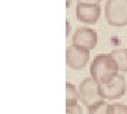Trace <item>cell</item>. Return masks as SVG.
<instances>
[{
    "instance_id": "277c9868",
    "label": "cell",
    "mask_w": 127,
    "mask_h": 114,
    "mask_svg": "<svg viewBox=\"0 0 127 114\" xmlns=\"http://www.w3.org/2000/svg\"><path fill=\"white\" fill-rule=\"evenodd\" d=\"M126 79L123 75H118L107 84L100 85V94L104 99H118L126 92Z\"/></svg>"
},
{
    "instance_id": "3957f363",
    "label": "cell",
    "mask_w": 127,
    "mask_h": 114,
    "mask_svg": "<svg viewBox=\"0 0 127 114\" xmlns=\"http://www.w3.org/2000/svg\"><path fill=\"white\" fill-rule=\"evenodd\" d=\"M78 96L87 107L103 100L100 94V84L91 76L85 78L78 87Z\"/></svg>"
},
{
    "instance_id": "5bb4252c",
    "label": "cell",
    "mask_w": 127,
    "mask_h": 114,
    "mask_svg": "<svg viewBox=\"0 0 127 114\" xmlns=\"http://www.w3.org/2000/svg\"><path fill=\"white\" fill-rule=\"evenodd\" d=\"M66 26H67V30H66V35L68 36L70 34V31H71V26H70V23L68 22V20L66 21Z\"/></svg>"
},
{
    "instance_id": "ba28073f",
    "label": "cell",
    "mask_w": 127,
    "mask_h": 114,
    "mask_svg": "<svg viewBox=\"0 0 127 114\" xmlns=\"http://www.w3.org/2000/svg\"><path fill=\"white\" fill-rule=\"evenodd\" d=\"M118 70L121 72H127V49H118L110 53Z\"/></svg>"
},
{
    "instance_id": "6da1fadb",
    "label": "cell",
    "mask_w": 127,
    "mask_h": 114,
    "mask_svg": "<svg viewBox=\"0 0 127 114\" xmlns=\"http://www.w3.org/2000/svg\"><path fill=\"white\" fill-rule=\"evenodd\" d=\"M118 74V67L110 54H98L90 65V75L100 85L109 82Z\"/></svg>"
},
{
    "instance_id": "5b68a950",
    "label": "cell",
    "mask_w": 127,
    "mask_h": 114,
    "mask_svg": "<svg viewBox=\"0 0 127 114\" xmlns=\"http://www.w3.org/2000/svg\"><path fill=\"white\" fill-rule=\"evenodd\" d=\"M90 58V53L82 46H70L66 50V62L71 69L81 70L85 68Z\"/></svg>"
},
{
    "instance_id": "4fadbf2b",
    "label": "cell",
    "mask_w": 127,
    "mask_h": 114,
    "mask_svg": "<svg viewBox=\"0 0 127 114\" xmlns=\"http://www.w3.org/2000/svg\"><path fill=\"white\" fill-rule=\"evenodd\" d=\"M102 0H77V3H95L98 4Z\"/></svg>"
},
{
    "instance_id": "7c38bea8",
    "label": "cell",
    "mask_w": 127,
    "mask_h": 114,
    "mask_svg": "<svg viewBox=\"0 0 127 114\" xmlns=\"http://www.w3.org/2000/svg\"><path fill=\"white\" fill-rule=\"evenodd\" d=\"M66 114H83V109L78 105L73 107H66Z\"/></svg>"
},
{
    "instance_id": "7a4b0ae2",
    "label": "cell",
    "mask_w": 127,
    "mask_h": 114,
    "mask_svg": "<svg viewBox=\"0 0 127 114\" xmlns=\"http://www.w3.org/2000/svg\"><path fill=\"white\" fill-rule=\"evenodd\" d=\"M105 17L112 26L127 25V0H107Z\"/></svg>"
},
{
    "instance_id": "52a82bcc",
    "label": "cell",
    "mask_w": 127,
    "mask_h": 114,
    "mask_svg": "<svg viewBox=\"0 0 127 114\" xmlns=\"http://www.w3.org/2000/svg\"><path fill=\"white\" fill-rule=\"evenodd\" d=\"M101 6L95 3H77L75 14L76 18L81 22L87 24H93L95 23L101 15Z\"/></svg>"
},
{
    "instance_id": "8fae6325",
    "label": "cell",
    "mask_w": 127,
    "mask_h": 114,
    "mask_svg": "<svg viewBox=\"0 0 127 114\" xmlns=\"http://www.w3.org/2000/svg\"><path fill=\"white\" fill-rule=\"evenodd\" d=\"M109 114H127V106L124 104H109Z\"/></svg>"
},
{
    "instance_id": "9c48e42d",
    "label": "cell",
    "mask_w": 127,
    "mask_h": 114,
    "mask_svg": "<svg viewBox=\"0 0 127 114\" xmlns=\"http://www.w3.org/2000/svg\"><path fill=\"white\" fill-rule=\"evenodd\" d=\"M79 99L78 91L71 82H66V107H73L77 105Z\"/></svg>"
},
{
    "instance_id": "30bf717a",
    "label": "cell",
    "mask_w": 127,
    "mask_h": 114,
    "mask_svg": "<svg viewBox=\"0 0 127 114\" xmlns=\"http://www.w3.org/2000/svg\"><path fill=\"white\" fill-rule=\"evenodd\" d=\"M108 106L106 101L101 100L88 107V114H109L108 113Z\"/></svg>"
},
{
    "instance_id": "9a60e30c",
    "label": "cell",
    "mask_w": 127,
    "mask_h": 114,
    "mask_svg": "<svg viewBox=\"0 0 127 114\" xmlns=\"http://www.w3.org/2000/svg\"><path fill=\"white\" fill-rule=\"evenodd\" d=\"M71 1L72 0H66V7H69L71 5Z\"/></svg>"
},
{
    "instance_id": "8992f818",
    "label": "cell",
    "mask_w": 127,
    "mask_h": 114,
    "mask_svg": "<svg viewBox=\"0 0 127 114\" xmlns=\"http://www.w3.org/2000/svg\"><path fill=\"white\" fill-rule=\"evenodd\" d=\"M73 46H82L86 50H93L97 45V33L93 29L81 26L76 29L72 37Z\"/></svg>"
}]
</instances>
